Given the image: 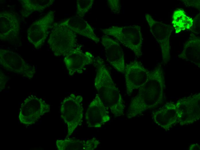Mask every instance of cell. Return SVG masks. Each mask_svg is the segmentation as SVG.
<instances>
[{
    "label": "cell",
    "mask_w": 200,
    "mask_h": 150,
    "mask_svg": "<svg viewBox=\"0 0 200 150\" xmlns=\"http://www.w3.org/2000/svg\"><path fill=\"white\" fill-rule=\"evenodd\" d=\"M148 72L141 62L136 61L126 65L125 78L126 92L128 96L134 90L139 88L145 83Z\"/></svg>",
    "instance_id": "9c48e42d"
},
{
    "label": "cell",
    "mask_w": 200,
    "mask_h": 150,
    "mask_svg": "<svg viewBox=\"0 0 200 150\" xmlns=\"http://www.w3.org/2000/svg\"><path fill=\"white\" fill-rule=\"evenodd\" d=\"M200 40L197 37L191 38L185 43L179 58L190 61L198 66H200Z\"/></svg>",
    "instance_id": "4fadbf2b"
},
{
    "label": "cell",
    "mask_w": 200,
    "mask_h": 150,
    "mask_svg": "<svg viewBox=\"0 0 200 150\" xmlns=\"http://www.w3.org/2000/svg\"><path fill=\"white\" fill-rule=\"evenodd\" d=\"M1 65L5 69L28 79L35 72L34 66L27 63L18 54L12 51L0 50Z\"/></svg>",
    "instance_id": "8992f818"
},
{
    "label": "cell",
    "mask_w": 200,
    "mask_h": 150,
    "mask_svg": "<svg viewBox=\"0 0 200 150\" xmlns=\"http://www.w3.org/2000/svg\"><path fill=\"white\" fill-rule=\"evenodd\" d=\"M102 31L106 35L113 37L131 49L138 57L141 56L143 38L140 26L135 25L124 27L113 26Z\"/></svg>",
    "instance_id": "3957f363"
},
{
    "label": "cell",
    "mask_w": 200,
    "mask_h": 150,
    "mask_svg": "<svg viewBox=\"0 0 200 150\" xmlns=\"http://www.w3.org/2000/svg\"><path fill=\"white\" fill-rule=\"evenodd\" d=\"M42 20L34 23L28 31V39L36 48L44 43L47 35L48 23Z\"/></svg>",
    "instance_id": "5bb4252c"
},
{
    "label": "cell",
    "mask_w": 200,
    "mask_h": 150,
    "mask_svg": "<svg viewBox=\"0 0 200 150\" xmlns=\"http://www.w3.org/2000/svg\"><path fill=\"white\" fill-rule=\"evenodd\" d=\"M172 19V23L176 33L181 30L191 28L193 24V19L188 16L182 9H177L174 11Z\"/></svg>",
    "instance_id": "9a60e30c"
},
{
    "label": "cell",
    "mask_w": 200,
    "mask_h": 150,
    "mask_svg": "<svg viewBox=\"0 0 200 150\" xmlns=\"http://www.w3.org/2000/svg\"><path fill=\"white\" fill-rule=\"evenodd\" d=\"M82 96L72 93L65 97L61 105V117L68 125V136L82 124L83 108Z\"/></svg>",
    "instance_id": "5b68a950"
},
{
    "label": "cell",
    "mask_w": 200,
    "mask_h": 150,
    "mask_svg": "<svg viewBox=\"0 0 200 150\" xmlns=\"http://www.w3.org/2000/svg\"><path fill=\"white\" fill-rule=\"evenodd\" d=\"M94 63L96 69L95 86L98 95L115 116H120L123 114L124 106L120 91L102 59L97 57L94 60Z\"/></svg>",
    "instance_id": "6da1fadb"
},
{
    "label": "cell",
    "mask_w": 200,
    "mask_h": 150,
    "mask_svg": "<svg viewBox=\"0 0 200 150\" xmlns=\"http://www.w3.org/2000/svg\"><path fill=\"white\" fill-rule=\"evenodd\" d=\"M94 57L90 53L82 52L77 48L71 51L64 58V61L70 75L81 74L86 65L93 63Z\"/></svg>",
    "instance_id": "7c38bea8"
},
{
    "label": "cell",
    "mask_w": 200,
    "mask_h": 150,
    "mask_svg": "<svg viewBox=\"0 0 200 150\" xmlns=\"http://www.w3.org/2000/svg\"><path fill=\"white\" fill-rule=\"evenodd\" d=\"M164 80L161 66L158 65L148 72L146 82L139 88L138 95L131 102L142 109L157 103L161 99Z\"/></svg>",
    "instance_id": "7a4b0ae2"
},
{
    "label": "cell",
    "mask_w": 200,
    "mask_h": 150,
    "mask_svg": "<svg viewBox=\"0 0 200 150\" xmlns=\"http://www.w3.org/2000/svg\"><path fill=\"white\" fill-rule=\"evenodd\" d=\"M108 108L97 95L90 103L86 113L85 119L88 126L99 128L110 119Z\"/></svg>",
    "instance_id": "30bf717a"
},
{
    "label": "cell",
    "mask_w": 200,
    "mask_h": 150,
    "mask_svg": "<svg viewBox=\"0 0 200 150\" xmlns=\"http://www.w3.org/2000/svg\"><path fill=\"white\" fill-rule=\"evenodd\" d=\"M53 29L48 42L55 56H65L78 48L76 35L71 30L68 22L60 24Z\"/></svg>",
    "instance_id": "277c9868"
},
{
    "label": "cell",
    "mask_w": 200,
    "mask_h": 150,
    "mask_svg": "<svg viewBox=\"0 0 200 150\" xmlns=\"http://www.w3.org/2000/svg\"><path fill=\"white\" fill-rule=\"evenodd\" d=\"M100 143L96 138H93L86 142L85 149L93 150L96 148Z\"/></svg>",
    "instance_id": "ac0fdd59"
},
{
    "label": "cell",
    "mask_w": 200,
    "mask_h": 150,
    "mask_svg": "<svg viewBox=\"0 0 200 150\" xmlns=\"http://www.w3.org/2000/svg\"><path fill=\"white\" fill-rule=\"evenodd\" d=\"M56 144L59 150H86V142L75 138L57 140Z\"/></svg>",
    "instance_id": "2e32d148"
},
{
    "label": "cell",
    "mask_w": 200,
    "mask_h": 150,
    "mask_svg": "<svg viewBox=\"0 0 200 150\" xmlns=\"http://www.w3.org/2000/svg\"><path fill=\"white\" fill-rule=\"evenodd\" d=\"M49 110V106L42 99L29 96L21 104L19 118L22 123L30 124L36 121L42 112H47Z\"/></svg>",
    "instance_id": "ba28073f"
},
{
    "label": "cell",
    "mask_w": 200,
    "mask_h": 150,
    "mask_svg": "<svg viewBox=\"0 0 200 150\" xmlns=\"http://www.w3.org/2000/svg\"><path fill=\"white\" fill-rule=\"evenodd\" d=\"M108 4L111 11L114 13H119L120 10V4L119 0H109L108 1Z\"/></svg>",
    "instance_id": "e0dca14e"
},
{
    "label": "cell",
    "mask_w": 200,
    "mask_h": 150,
    "mask_svg": "<svg viewBox=\"0 0 200 150\" xmlns=\"http://www.w3.org/2000/svg\"><path fill=\"white\" fill-rule=\"evenodd\" d=\"M107 61L117 71L124 73L125 67L124 54L118 42L107 35L102 38Z\"/></svg>",
    "instance_id": "8fae6325"
},
{
    "label": "cell",
    "mask_w": 200,
    "mask_h": 150,
    "mask_svg": "<svg viewBox=\"0 0 200 150\" xmlns=\"http://www.w3.org/2000/svg\"><path fill=\"white\" fill-rule=\"evenodd\" d=\"M145 17L151 34L160 46L164 63H166L170 57L171 27L161 22L155 20L148 14H145Z\"/></svg>",
    "instance_id": "52a82bcc"
}]
</instances>
